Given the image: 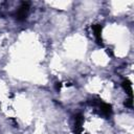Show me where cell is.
Here are the masks:
<instances>
[{"mask_svg":"<svg viewBox=\"0 0 134 134\" xmlns=\"http://www.w3.org/2000/svg\"><path fill=\"white\" fill-rule=\"evenodd\" d=\"M98 108H99L102 114L104 116H106V117H109L111 115V113H112V106L110 104H108V103H104L103 100L98 105Z\"/></svg>","mask_w":134,"mask_h":134,"instance_id":"4","label":"cell"},{"mask_svg":"<svg viewBox=\"0 0 134 134\" xmlns=\"http://www.w3.org/2000/svg\"><path fill=\"white\" fill-rule=\"evenodd\" d=\"M28 12H29V2L23 1L19 6V8L17 9V12L15 13V19L17 21H24L27 18Z\"/></svg>","mask_w":134,"mask_h":134,"instance_id":"1","label":"cell"},{"mask_svg":"<svg viewBox=\"0 0 134 134\" xmlns=\"http://www.w3.org/2000/svg\"><path fill=\"white\" fill-rule=\"evenodd\" d=\"M83 122H84V116L81 113H77L74 115V133L81 134L83 130Z\"/></svg>","mask_w":134,"mask_h":134,"instance_id":"2","label":"cell"},{"mask_svg":"<svg viewBox=\"0 0 134 134\" xmlns=\"http://www.w3.org/2000/svg\"><path fill=\"white\" fill-rule=\"evenodd\" d=\"M61 87H62V84L60 82H57L55 83V89H57V91H60L61 90Z\"/></svg>","mask_w":134,"mask_h":134,"instance_id":"7","label":"cell"},{"mask_svg":"<svg viewBox=\"0 0 134 134\" xmlns=\"http://www.w3.org/2000/svg\"><path fill=\"white\" fill-rule=\"evenodd\" d=\"M124 105H125L126 107H128V108H132V107H133V100H132V98L127 99V100L124 103Z\"/></svg>","mask_w":134,"mask_h":134,"instance_id":"6","label":"cell"},{"mask_svg":"<svg viewBox=\"0 0 134 134\" xmlns=\"http://www.w3.org/2000/svg\"><path fill=\"white\" fill-rule=\"evenodd\" d=\"M92 30H93V34H94V37H95V40H96V43L98 45H102V30H103V25L102 24H93L91 26Z\"/></svg>","mask_w":134,"mask_h":134,"instance_id":"3","label":"cell"},{"mask_svg":"<svg viewBox=\"0 0 134 134\" xmlns=\"http://www.w3.org/2000/svg\"><path fill=\"white\" fill-rule=\"evenodd\" d=\"M121 86H122V88L125 89V91L128 93V95L130 96V98H132L133 93H132V84H131V82L128 81V80H125V81L121 83Z\"/></svg>","mask_w":134,"mask_h":134,"instance_id":"5","label":"cell"}]
</instances>
